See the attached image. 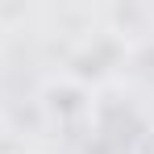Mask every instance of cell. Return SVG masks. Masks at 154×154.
Listing matches in <instances>:
<instances>
[{"label":"cell","instance_id":"6da1fadb","mask_svg":"<svg viewBox=\"0 0 154 154\" xmlns=\"http://www.w3.org/2000/svg\"><path fill=\"white\" fill-rule=\"evenodd\" d=\"M121 54H125V42L117 33H96L88 46H79L71 54V79H75L79 88L104 83V79L112 75V67L121 63Z\"/></svg>","mask_w":154,"mask_h":154},{"label":"cell","instance_id":"7a4b0ae2","mask_svg":"<svg viewBox=\"0 0 154 154\" xmlns=\"http://www.w3.org/2000/svg\"><path fill=\"white\" fill-rule=\"evenodd\" d=\"M88 108H92L88 88H79L75 79H50L42 88V112L58 125H71L79 117H88Z\"/></svg>","mask_w":154,"mask_h":154},{"label":"cell","instance_id":"3957f363","mask_svg":"<svg viewBox=\"0 0 154 154\" xmlns=\"http://www.w3.org/2000/svg\"><path fill=\"white\" fill-rule=\"evenodd\" d=\"M133 154H154V125H146L133 142Z\"/></svg>","mask_w":154,"mask_h":154}]
</instances>
